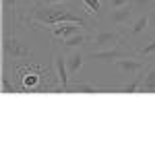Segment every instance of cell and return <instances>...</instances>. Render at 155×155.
<instances>
[{
	"label": "cell",
	"instance_id": "1",
	"mask_svg": "<svg viewBox=\"0 0 155 155\" xmlns=\"http://www.w3.org/2000/svg\"><path fill=\"white\" fill-rule=\"evenodd\" d=\"M139 15V11L132 6L130 2L124 4V6H118V8H110L106 17H99V25H106V27H114V29H120L124 33V29L134 21V17Z\"/></svg>",
	"mask_w": 155,
	"mask_h": 155
},
{
	"label": "cell",
	"instance_id": "2",
	"mask_svg": "<svg viewBox=\"0 0 155 155\" xmlns=\"http://www.w3.org/2000/svg\"><path fill=\"white\" fill-rule=\"evenodd\" d=\"M122 41H126V39H124V33L120 29H114V27L107 29L106 25H99L95 29V33H93V37H91V41H89V52L114 48V46H118Z\"/></svg>",
	"mask_w": 155,
	"mask_h": 155
},
{
	"label": "cell",
	"instance_id": "3",
	"mask_svg": "<svg viewBox=\"0 0 155 155\" xmlns=\"http://www.w3.org/2000/svg\"><path fill=\"white\" fill-rule=\"evenodd\" d=\"M2 54H4V60H27V58H31V50L17 37V33L2 35Z\"/></svg>",
	"mask_w": 155,
	"mask_h": 155
},
{
	"label": "cell",
	"instance_id": "4",
	"mask_svg": "<svg viewBox=\"0 0 155 155\" xmlns=\"http://www.w3.org/2000/svg\"><path fill=\"white\" fill-rule=\"evenodd\" d=\"M2 23H4L2 35L15 33V29L23 23L21 15H19V0H2Z\"/></svg>",
	"mask_w": 155,
	"mask_h": 155
},
{
	"label": "cell",
	"instance_id": "5",
	"mask_svg": "<svg viewBox=\"0 0 155 155\" xmlns=\"http://www.w3.org/2000/svg\"><path fill=\"white\" fill-rule=\"evenodd\" d=\"M126 41H122L114 48H107V50H99V52H89V58L95 60V62H116L120 58H126V56H137L134 48H126L124 46Z\"/></svg>",
	"mask_w": 155,
	"mask_h": 155
},
{
	"label": "cell",
	"instance_id": "6",
	"mask_svg": "<svg viewBox=\"0 0 155 155\" xmlns=\"http://www.w3.org/2000/svg\"><path fill=\"white\" fill-rule=\"evenodd\" d=\"M149 62L141 60L139 56H126V58H120L114 62V68L120 72V77H134L137 72H141Z\"/></svg>",
	"mask_w": 155,
	"mask_h": 155
},
{
	"label": "cell",
	"instance_id": "7",
	"mask_svg": "<svg viewBox=\"0 0 155 155\" xmlns=\"http://www.w3.org/2000/svg\"><path fill=\"white\" fill-rule=\"evenodd\" d=\"M54 68H56V79H58V89L56 93H66L68 91V85H71V72H68V66H66V54L64 52H58L54 56Z\"/></svg>",
	"mask_w": 155,
	"mask_h": 155
},
{
	"label": "cell",
	"instance_id": "8",
	"mask_svg": "<svg viewBox=\"0 0 155 155\" xmlns=\"http://www.w3.org/2000/svg\"><path fill=\"white\" fill-rule=\"evenodd\" d=\"M149 21H151V12H139L134 17V21L124 29V39L128 41V39H137V37L145 35L149 31Z\"/></svg>",
	"mask_w": 155,
	"mask_h": 155
},
{
	"label": "cell",
	"instance_id": "9",
	"mask_svg": "<svg viewBox=\"0 0 155 155\" xmlns=\"http://www.w3.org/2000/svg\"><path fill=\"white\" fill-rule=\"evenodd\" d=\"M46 31H50V35H52V39L54 41H64L66 37L74 35V33H81V31H87L83 25L79 23H60V25H52V27H48Z\"/></svg>",
	"mask_w": 155,
	"mask_h": 155
},
{
	"label": "cell",
	"instance_id": "10",
	"mask_svg": "<svg viewBox=\"0 0 155 155\" xmlns=\"http://www.w3.org/2000/svg\"><path fill=\"white\" fill-rule=\"evenodd\" d=\"M91 37L93 33H87V31H81V33H74V35L66 37L60 46L64 50H74V48H83V46H89V41H91Z\"/></svg>",
	"mask_w": 155,
	"mask_h": 155
},
{
	"label": "cell",
	"instance_id": "11",
	"mask_svg": "<svg viewBox=\"0 0 155 155\" xmlns=\"http://www.w3.org/2000/svg\"><path fill=\"white\" fill-rule=\"evenodd\" d=\"M66 66H68V72L71 74H77V72H81L83 71V66H85V54H83V50L81 48H74L66 56Z\"/></svg>",
	"mask_w": 155,
	"mask_h": 155
},
{
	"label": "cell",
	"instance_id": "12",
	"mask_svg": "<svg viewBox=\"0 0 155 155\" xmlns=\"http://www.w3.org/2000/svg\"><path fill=\"white\" fill-rule=\"evenodd\" d=\"M149 64H151V62H149ZM149 64H147V66H149ZM147 66H145L141 72H137V74L132 77L130 83H126V85H122V87H118L116 91H118V93H139L141 83H143V77H145V72H147Z\"/></svg>",
	"mask_w": 155,
	"mask_h": 155
},
{
	"label": "cell",
	"instance_id": "13",
	"mask_svg": "<svg viewBox=\"0 0 155 155\" xmlns=\"http://www.w3.org/2000/svg\"><path fill=\"white\" fill-rule=\"evenodd\" d=\"M101 91H104V87L89 83V81H83V83H71L66 93H101Z\"/></svg>",
	"mask_w": 155,
	"mask_h": 155
},
{
	"label": "cell",
	"instance_id": "14",
	"mask_svg": "<svg viewBox=\"0 0 155 155\" xmlns=\"http://www.w3.org/2000/svg\"><path fill=\"white\" fill-rule=\"evenodd\" d=\"M139 93H155V66H153V62L147 66V72H145V77H143V83H141Z\"/></svg>",
	"mask_w": 155,
	"mask_h": 155
},
{
	"label": "cell",
	"instance_id": "15",
	"mask_svg": "<svg viewBox=\"0 0 155 155\" xmlns=\"http://www.w3.org/2000/svg\"><path fill=\"white\" fill-rule=\"evenodd\" d=\"M134 52H137V56H143V58H151V56H155V39H149V41L143 44V46H137Z\"/></svg>",
	"mask_w": 155,
	"mask_h": 155
},
{
	"label": "cell",
	"instance_id": "16",
	"mask_svg": "<svg viewBox=\"0 0 155 155\" xmlns=\"http://www.w3.org/2000/svg\"><path fill=\"white\" fill-rule=\"evenodd\" d=\"M85 6H87V12L89 15H95L97 19L101 17V8H104V0H83Z\"/></svg>",
	"mask_w": 155,
	"mask_h": 155
},
{
	"label": "cell",
	"instance_id": "17",
	"mask_svg": "<svg viewBox=\"0 0 155 155\" xmlns=\"http://www.w3.org/2000/svg\"><path fill=\"white\" fill-rule=\"evenodd\" d=\"M130 4L139 12H149V8L155 6V0H130Z\"/></svg>",
	"mask_w": 155,
	"mask_h": 155
},
{
	"label": "cell",
	"instance_id": "18",
	"mask_svg": "<svg viewBox=\"0 0 155 155\" xmlns=\"http://www.w3.org/2000/svg\"><path fill=\"white\" fill-rule=\"evenodd\" d=\"M2 91H4L6 95H11V93H19V91H21V87H17L15 83H11L8 74L4 72V77H2Z\"/></svg>",
	"mask_w": 155,
	"mask_h": 155
},
{
	"label": "cell",
	"instance_id": "19",
	"mask_svg": "<svg viewBox=\"0 0 155 155\" xmlns=\"http://www.w3.org/2000/svg\"><path fill=\"white\" fill-rule=\"evenodd\" d=\"M130 0H107V4H110V8H118V6H124V4H128Z\"/></svg>",
	"mask_w": 155,
	"mask_h": 155
},
{
	"label": "cell",
	"instance_id": "20",
	"mask_svg": "<svg viewBox=\"0 0 155 155\" xmlns=\"http://www.w3.org/2000/svg\"><path fill=\"white\" fill-rule=\"evenodd\" d=\"M37 2H41V4H66L71 0H37Z\"/></svg>",
	"mask_w": 155,
	"mask_h": 155
},
{
	"label": "cell",
	"instance_id": "21",
	"mask_svg": "<svg viewBox=\"0 0 155 155\" xmlns=\"http://www.w3.org/2000/svg\"><path fill=\"white\" fill-rule=\"evenodd\" d=\"M149 29L155 33V11H151V21H149Z\"/></svg>",
	"mask_w": 155,
	"mask_h": 155
},
{
	"label": "cell",
	"instance_id": "22",
	"mask_svg": "<svg viewBox=\"0 0 155 155\" xmlns=\"http://www.w3.org/2000/svg\"><path fill=\"white\" fill-rule=\"evenodd\" d=\"M23 2H25V4H29V2H31V0H23Z\"/></svg>",
	"mask_w": 155,
	"mask_h": 155
},
{
	"label": "cell",
	"instance_id": "23",
	"mask_svg": "<svg viewBox=\"0 0 155 155\" xmlns=\"http://www.w3.org/2000/svg\"><path fill=\"white\" fill-rule=\"evenodd\" d=\"M153 66H155V58H153Z\"/></svg>",
	"mask_w": 155,
	"mask_h": 155
},
{
	"label": "cell",
	"instance_id": "24",
	"mask_svg": "<svg viewBox=\"0 0 155 155\" xmlns=\"http://www.w3.org/2000/svg\"><path fill=\"white\" fill-rule=\"evenodd\" d=\"M153 8H155V6H153Z\"/></svg>",
	"mask_w": 155,
	"mask_h": 155
}]
</instances>
